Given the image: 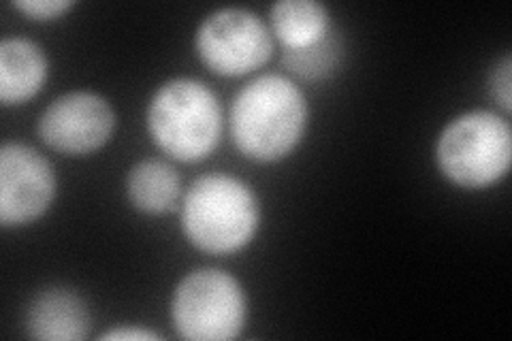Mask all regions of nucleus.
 Returning <instances> with one entry per match:
<instances>
[{
    "mask_svg": "<svg viewBox=\"0 0 512 341\" xmlns=\"http://www.w3.org/2000/svg\"><path fill=\"white\" fill-rule=\"evenodd\" d=\"M340 52V37L335 35V32H329L325 39H320L314 45L301 47V50H286L284 64L301 77L318 79L335 69V64L340 60Z\"/></svg>",
    "mask_w": 512,
    "mask_h": 341,
    "instance_id": "obj_13",
    "label": "nucleus"
},
{
    "mask_svg": "<svg viewBox=\"0 0 512 341\" xmlns=\"http://www.w3.org/2000/svg\"><path fill=\"white\" fill-rule=\"evenodd\" d=\"M308 124L306 96L282 75H261L246 84L231 107V135L237 150L256 162L291 154Z\"/></svg>",
    "mask_w": 512,
    "mask_h": 341,
    "instance_id": "obj_1",
    "label": "nucleus"
},
{
    "mask_svg": "<svg viewBox=\"0 0 512 341\" xmlns=\"http://www.w3.org/2000/svg\"><path fill=\"white\" fill-rule=\"evenodd\" d=\"M246 295L233 275L197 269L175 288L171 316L175 331L190 341H229L246 324Z\"/></svg>",
    "mask_w": 512,
    "mask_h": 341,
    "instance_id": "obj_5",
    "label": "nucleus"
},
{
    "mask_svg": "<svg viewBox=\"0 0 512 341\" xmlns=\"http://www.w3.org/2000/svg\"><path fill=\"white\" fill-rule=\"evenodd\" d=\"M47 77V60L41 47L28 39L0 43V101L20 105L35 96Z\"/></svg>",
    "mask_w": 512,
    "mask_h": 341,
    "instance_id": "obj_10",
    "label": "nucleus"
},
{
    "mask_svg": "<svg viewBox=\"0 0 512 341\" xmlns=\"http://www.w3.org/2000/svg\"><path fill=\"white\" fill-rule=\"evenodd\" d=\"M103 339H109V341H154V339H160V335L152 333V331H143V329H135V327H122V329H114L103 335Z\"/></svg>",
    "mask_w": 512,
    "mask_h": 341,
    "instance_id": "obj_16",
    "label": "nucleus"
},
{
    "mask_svg": "<svg viewBox=\"0 0 512 341\" xmlns=\"http://www.w3.org/2000/svg\"><path fill=\"white\" fill-rule=\"evenodd\" d=\"M440 171L461 188H485L510 169V124L491 111H470L448 124L436 145Z\"/></svg>",
    "mask_w": 512,
    "mask_h": 341,
    "instance_id": "obj_4",
    "label": "nucleus"
},
{
    "mask_svg": "<svg viewBox=\"0 0 512 341\" xmlns=\"http://www.w3.org/2000/svg\"><path fill=\"white\" fill-rule=\"evenodd\" d=\"M126 192L137 209L152 216L165 214L180 197V175L165 160H141L128 173Z\"/></svg>",
    "mask_w": 512,
    "mask_h": 341,
    "instance_id": "obj_12",
    "label": "nucleus"
},
{
    "mask_svg": "<svg viewBox=\"0 0 512 341\" xmlns=\"http://www.w3.org/2000/svg\"><path fill=\"white\" fill-rule=\"evenodd\" d=\"M56 197V173L50 160L24 143L0 150V224L5 229L39 220Z\"/></svg>",
    "mask_w": 512,
    "mask_h": 341,
    "instance_id": "obj_7",
    "label": "nucleus"
},
{
    "mask_svg": "<svg viewBox=\"0 0 512 341\" xmlns=\"http://www.w3.org/2000/svg\"><path fill=\"white\" fill-rule=\"evenodd\" d=\"M259 201L233 175L207 173L192 182L182 205V229L207 254H233L259 229Z\"/></svg>",
    "mask_w": 512,
    "mask_h": 341,
    "instance_id": "obj_2",
    "label": "nucleus"
},
{
    "mask_svg": "<svg viewBox=\"0 0 512 341\" xmlns=\"http://www.w3.org/2000/svg\"><path fill=\"white\" fill-rule=\"evenodd\" d=\"M28 335L43 341H79L90 331L88 305L67 288L43 290L28 307Z\"/></svg>",
    "mask_w": 512,
    "mask_h": 341,
    "instance_id": "obj_9",
    "label": "nucleus"
},
{
    "mask_svg": "<svg viewBox=\"0 0 512 341\" xmlns=\"http://www.w3.org/2000/svg\"><path fill=\"white\" fill-rule=\"evenodd\" d=\"M491 94L506 113L512 109V60L508 54L500 64H495L491 73Z\"/></svg>",
    "mask_w": 512,
    "mask_h": 341,
    "instance_id": "obj_14",
    "label": "nucleus"
},
{
    "mask_svg": "<svg viewBox=\"0 0 512 341\" xmlns=\"http://www.w3.org/2000/svg\"><path fill=\"white\" fill-rule=\"evenodd\" d=\"M114 109L94 92H69L43 111L39 137L52 150L82 156L103 148L114 133Z\"/></svg>",
    "mask_w": 512,
    "mask_h": 341,
    "instance_id": "obj_8",
    "label": "nucleus"
},
{
    "mask_svg": "<svg viewBox=\"0 0 512 341\" xmlns=\"http://www.w3.org/2000/svg\"><path fill=\"white\" fill-rule=\"evenodd\" d=\"M75 3L71 0H20L13 3L15 9H20L32 20H54L60 18L62 13H67Z\"/></svg>",
    "mask_w": 512,
    "mask_h": 341,
    "instance_id": "obj_15",
    "label": "nucleus"
},
{
    "mask_svg": "<svg viewBox=\"0 0 512 341\" xmlns=\"http://www.w3.org/2000/svg\"><path fill=\"white\" fill-rule=\"evenodd\" d=\"M195 45L205 67L227 77L261 69L274 52L271 30L259 15L239 7L207 15L197 30Z\"/></svg>",
    "mask_w": 512,
    "mask_h": 341,
    "instance_id": "obj_6",
    "label": "nucleus"
},
{
    "mask_svg": "<svg viewBox=\"0 0 512 341\" xmlns=\"http://www.w3.org/2000/svg\"><path fill=\"white\" fill-rule=\"evenodd\" d=\"M148 131L158 148L175 160L207 158L222 135V109L216 94L197 79L167 81L148 107Z\"/></svg>",
    "mask_w": 512,
    "mask_h": 341,
    "instance_id": "obj_3",
    "label": "nucleus"
},
{
    "mask_svg": "<svg viewBox=\"0 0 512 341\" xmlns=\"http://www.w3.org/2000/svg\"><path fill=\"white\" fill-rule=\"evenodd\" d=\"M271 28L286 50H301L329 35V11L316 0H280L271 7Z\"/></svg>",
    "mask_w": 512,
    "mask_h": 341,
    "instance_id": "obj_11",
    "label": "nucleus"
}]
</instances>
